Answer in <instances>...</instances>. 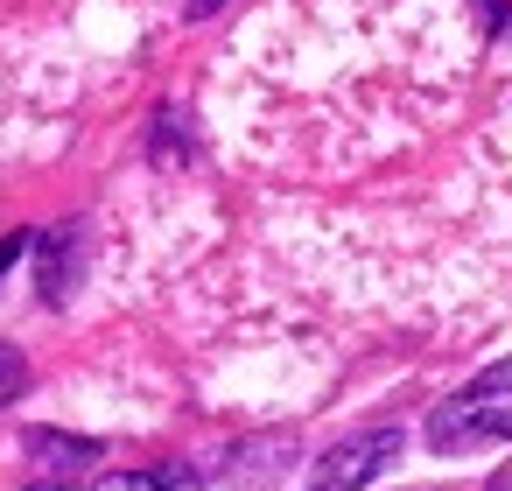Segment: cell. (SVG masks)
Listing matches in <instances>:
<instances>
[{
	"instance_id": "cell-7",
	"label": "cell",
	"mask_w": 512,
	"mask_h": 491,
	"mask_svg": "<svg viewBox=\"0 0 512 491\" xmlns=\"http://www.w3.org/2000/svg\"><path fill=\"white\" fill-rule=\"evenodd\" d=\"M36 491H64V484H36Z\"/></svg>"
},
{
	"instance_id": "cell-1",
	"label": "cell",
	"mask_w": 512,
	"mask_h": 491,
	"mask_svg": "<svg viewBox=\"0 0 512 491\" xmlns=\"http://www.w3.org/2000/svg\"><path fill=\"white\" fill-rule=\"evenodd\" d=\"M435 449H463V442H512V358L477 372L435 421H428Z\"/></svg>"
},
{
	"instance_id": "cell-5",
	"label": "cell",
	"mask_w": 512,
	"mask_h": 491,
	"mask_svg": "<svg viewBox=\"0 0 512 491\" xmlns=\"http://www.w3.org/2000/svg\"><path fill=\"white\" fill-rule=\"evenodd\" d=\"M22 246H29V239H22V232H15V239H0V274H8V267H15V260H22Z\"/></svg>"
},
{
	"instance_id": "cell-3",
	"label": "cell",
	"mask_w": 512,
	"mask_h": 491,
	"mask_svg": "<svg viewBox=\"0 0 512 491\" xmlns=\"http://www.w3.org/2000/svg\"><path fill=\"white\" fill-rule=\"evenodd\" d=\"M99 491H204V477L183 470V463H169V470H113V477H99Z\"/></svg>"
},
{
	"instance_id": "cell-6",
	"label": "cell",
	"mask_w": 512,
	"mask_h": 491,
	"mask_svg": "<svg viewBox=\"0 0 512 491\" xmlns=\"http://www.w3.org/2000/svg\"><path fill=\"white\" fill-rule=\"evenodd\" d=\"M204 8H218V0H197V15H204Z\"/></svg>"
},
{
	"instance_id": "cell-2",
	"label": "cell",
	"mask_w": 512,
	"mask_h": 491,
	"mask_svg": "<svg viewBox=\"0 0 512 491\" xmlns=\"http://www.w3.org/2000/svg\"><path fill=\"white\" fill-rule=\"evenodd\" d=\"M400 449V428H372V435H351V442H337L323 463H316V477H309V491H358L365 477H379V463Z\"/></svg>"
},
{
	"instance_id": "cell-4",
	"label": "cell",
	"mask_w": 512,
	"mask_h": 491,
	"mask_svg": "<svg viewBox=\"0 0 512 491\" xmlns=\"http://www.w3.org/2000/svg\"><path fill=\"white\" fill-rule=\"evenodd\" d=\"M29 386V365H22V351L15 344H0V400H15Z\"/></svg>"
}]
</instances>
